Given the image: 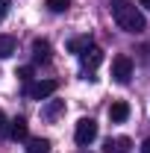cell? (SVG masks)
Returning <instances> with one entry per match:
<instances>
[{"instance_id":"8992f818","label":"cell","mask_w":150,"mask_h":153,"mask_svg":"<svg viewBox=\"0 0 150 153\" xmlns=\"http://www.w3.org/2000/svg\"><path fill=\"white\" fill-rule=\"evenodd\" d=\"M79 59H82V68H85V71H94V68L103 62V50H100V47H88V50L79 53Z\"/></svg>"},{"instance_id":"8fae6325","label":"cell","mask_w":150,"mask_h":153,"mask_svg":"<svg viewBox=\"0 0 150 153\" xmlns=\"http://www.w3.org/2000/svg\"><path fill=\"white\" fill-rule=\"evenodd\" d=\"M88 47H94L91 36H76V38L68 41V50H71V53H82V50H88Z\"/></svg>"},{"instance_id":"30bf717a","label":"cell","mask_w":150,"mask_h":153,"mask_svg":"<svg viewBox=\"0 0 150 153\" xmlns=\"http://www.w3.org/2000/svg\"><path fill=\"white\" fill-rule=\"evenodd\" d=\"M33 59L36 62H50V44L44 38H36L33 41Z\"/></svg>"},{"instance_id":"2e32d148","label":"cell","mask_w":150,"mask_h":153,"mask_svg":"<svg viewBox=\"0 0 150 153\" xmlns=\"http://www.w3.org/2000/svg\"><path fill=\"white\" fill-rule=\"evenodd\" d=\"M0 135H9V124H6V115L0 112Z\"/></svg>"},{"instance_id":"277c9868","label":"cell","mask_w":150,"mask_h":153,"mask_svg":"<svg viewBox=\"0 0 150 153\" xmlns=\"http://www.w3.org/2000/svg\"><path fill=\"white\" fill-rule=\"evenodd\" d=\"M112 76L118 79V82H130V76H132V59L130 56H115L112 59Z\"/></svg>"},{"instance_id":"9a60e30c","label":"cell","mask_w":150,"mask_h":153,"mask_svg":"<svg viewBox=\"0 0 150 153\" xmlns=\"http://www.w3.org/2000/svg\"><path fill=\"white\" fill-rule=\"evenodd\" d=\"M18 76L24 82H30V76H33V68H18Z\"/></svg>"},{"instance_id":"ac0fdd59","label":"cell","mask_w":150,"mask_h":153,"mask_svg":"<svg viewBox=\"0 0 150 153\" xmlns=\"http://www.w3.org/2000/svg\"><path fill=\"white\" fill-rule=\"evenodd\" d=\"M141 153H150V138H144V144H141Z\"/></svg>"},{"instance_id":"ba28073f","label":"cell","mask_w":150,"mask_h":153,"mask_svg":"<svg viewBox=\"0 0 150 153\" xmlns=\"http://www.w3.org/2000/svg\"><path fill=\"white\" fill-rule=\"evenodd\" d=\"M109 118H112L115 124H124L130 118V103L127 100H115L112 106H109Z\"/></svg>"},{"instance_id":"e0dca14e","label":"cell","mask_w":150,"mask_h":153,"mask_svg":"<svg viewBox=\"0 0 150 153\" xmlns=\"http://www.w3.org/2000/svg\"><path fill=\"white\" fill-rule=\"evenodd\" d=\"M6 12H9V0H0V18H3Z\"/></svg>"},{"instance_id":"9c48e42d","label":"cell","mask_w":150,"mask_h":153,"mask_svg":"<svg viewBox=\"0 0 150 153\" xmlns=\"http://www.w3.org/2000/svg\"><path fill=\"white\" fill-rule=\"evenodd\" d=\"M62 112H65V100H50L47 106H41V118L44 121H56Z\"/></svg>"},{"instance_id":"7c38bea8","label":"cell","mask_w":150,"mask_h":153,"mask_svg":"<svg viewBox=\"0 0 150 153\" xmlns=\"http://www.w3.org/2000/svg\"><path fill=\"white\" fill-rule=\"evenodd\" d=\"M27 153H50L47 138H27Z\"/></svg>"},{"instance_id":"d6986e66","label":"cell","mask_w":150,"mask_h":153,"mask_svg":"<svg viewBox=\"0 0 150 153\" xmlns=\"http://www.w3.org/2000/svg\"><path fill=\"white\" fill-rule=\"evenodd\" d=\"M138 6H144V9L150 12V0H138Z\"/></svg>"},{"instance_id":"3957f363","label":"cell","mask_w":150,"mask_h":153,"mask_svg":"<svg viewBox=\"0 0 150 153\" xmlns=\"http://www.w3.org/2000/svg\"><path fill=\"white\" fill-rule=\"evenodd\" d=\"M56 88H59L56 79H38V82H30L27 85V94L33 97V100H47Z\"/></svg>"},{"instance_id":"52a82bcc","label":"cell","mask_w":150,"mask_h":153,"mask_svg":"<svg viewBox=\"0 0 150 153\" xmlns=\"http://www.w3.org/2000/svg\"><path fill=\"white\" fill-rule=\"evenodd\" d=\"M103 153H132V141L127 135H118V138H109Z\"/></svg>"},{"instance_id":"5b68a950","label":"cell","mask_w":150,"mask_h":153,"mask_svg":"<svg viewBox=\"0 0 150 153\" xmlns=\"http://www.w3.org/2000/svg\"><path fill=\"white\" fill-rule=\"evenodd\" d=\"M9 138L27 141V138H30V124H27L24 118H12V121H9Z\"/></svg>"},{"instance_id":"7a4b0ae2","label":"cell","mask_w":150,"mask_h":153,"mask_svg":"<svg viewBox=\"0 0 150 153\" xmlns=\"http://www.w3.org/2000/svg\"><path fill=\"white\" fill-rule=\"evenodd\" d=\"M74 138L79 147H88L94 138H97V121L94 118H79L76 121V130H74Z\"/></svg>"},{"instance_id":"4fadbf2b","label":"cell","mask_w":150,"mask_h":153,"mask_svg":"<svg viewBox=\"0 0 150 153\" xmlns=\"http://www.w3.org/2000/svg\"><path fill=\"white\" fill-rule=\"evenodd\" d=\"M15 47H18V44H15L12 36H0V59H9L15 53Z\"/></svg>"},{"instance_id":"ffe728a7","label":"cell","mask_w":150,"mask_h":153,"mask_svg":"<svg viewBox=\"0 0 150 153\" xmlns=\"http://www.w3.org/2000/svg\"><path fill=\"white\" fill-rule=\"evenodd\" d=\"M82 153H88V150H82Z\"/></svg>"},{"instance_id":"5bb4252c","label":"cell","mask_w":150,"mask_h":153,"mask_svg":"<svg viewBox=\"0 0 150 153\" xmlns=\"http://www.w3.org/2000/svg\"><path fill=\"white\" fill-rule=\"evenodd\" d=\"M68 6H71V0H47L50 12H68Z\"/></svg>"},{"instance_id":"6da1fadb","label":"cell","mask_w":150,"mask_h":153,"mask_svg":"<svg viewBox=\"0 0 150 153\" xmlns=\"http://www.w3.org/2000/svg\"><path fill=\"white\" fill-rule=\"evenodd\" d=\"M112 18L124 33H144L147 30L144 15L138 12V6L132 0H112Z\"/></svg>"}]
</instances>
